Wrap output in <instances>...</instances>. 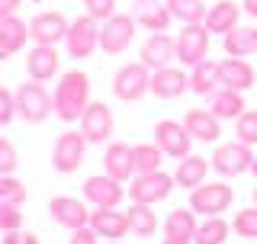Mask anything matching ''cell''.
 I'll list each match as a JSON object with an SVG mask.
<instances>
[{"label": "cell", "mask_w": 257, "mask_h": 244, "mask_svg": "<svg viewBox=\"0 0 257 244\" xmlns=\"http://www.w3.org/2000/svg\"><path fill=\"white\" fill-rule=\"evenodd\" d=\"M52 103H55V116L61 122H77L84 116V109L90 106V77H87L84 71H68V74H61Z\"/></svg>", "instance_id": "6da1fadb"}, {"label": "cell", "mask_w": 257, "mask_h": 244, "mask_svg": "<svg viewBox=\"0 0 257 244\" xmlns=\"http://www.w3.org/2000/svg\"><path fill=\"white\" fill-rule=\"evenodd\" d=\"M235 202V190L228 183L215 180V183H199L196 190H190V209L196 215H222L228 212V206Z\"/></svg>", "instance_id": "7a4b0ae2"}, {"label": "cell", "mask_w": 257, "mask_h": 244, "mask_svg": "<svg viewBox=\"0 0 257 244\" xmlns=\"http://www.w3.org/2000/svg\"><path fill=\"white\" fill-rule=\"evenodd\" d=\"M148 90H151V68H145L142 61L122 64L112 77V93L122 103H139Z\"/></svg>", "instance_id": "3957f363"}, {"label": "cell", "mask_w": 257, "mask_h": 244, "mask_svg": "<svg viewBox=\"0 0 257 244\" xmlns=\"http://www.w3.org/2000/svg\"><path fill=\"white\" fill-rule=\"evenodd\" d=\"M52 109L55 103L42 87V80H29V84L16 87V116H23L26 122H42Z\"/></svg>", "instance_id": "277c9868"}, {"label": "cell", "mask_w": 257, "mask_h": 244, "mask_svg": "<svg viewBox=\"0 0 257 244\" xmlns=\"http://www.w3.org/2000/svg\"><path fill=\"white\" fill-rule=\"evenodd\" d=\"M174 177L164 174V170H155V174H135V180L128 183V199L132 202H145V206H155V202H164L174 190Z\"/></svg>", "instance_id": "5b68a950"}, {"label": "cell", "mask_w": 257, "mask_h": 244, "mask_svg": "<svg viewBox=\"0 0 257 244\" xmlns=\"http://www.w3.org/2000/svg\"><path fill=\"white\" fill-rule=\"evenodd\" d=\"M212 170L215 174H222V177H238V174H244V170H251L254 164V151H251V145H244V142H225L219 145V148L212 151Z\"/></svg>", "instance_id": "8992f818"}, {"label": "cell", "mask_w": 257, "mask_h": 244, "mask_svg": "<svg viewBox=\"0 0 257 244\" xmlns=\"http://www.w3.org/2000/svg\"><path fill=\"white\" fill-rule=\"evenodd\" d=\"M209 32L203 23H190V26L180 29L177 36V61L187 64V68H196L199 61L209 58Z\"/></svg>", "instance_id": "52a82bcc"}, {"label": "cell", "mask_w": 257, "mask_h": 244, "mask_svg": "<svg viewBox=\"0 0 257 244\" xmlns=\"http://www.w3.org/2000/svg\"><path fill=\"white\" fill-rule=\"evenodd\" d=\"M135 39V16L128 13H112L100 26V48L106 55H122Z\"/></svg>", "instance_id": "ba28073f"}, {"label": "cell", "mask_w": 257, "mask_h": 244, "mask_svg": "<svg viewBox=\"0 0 257 244\" xmlns=\"http://www.w3.org/2000/svg\"><path fill=\"white\" fill-rule=\"evenodd\" d=\"M64 45L71 58H90L93 48H100V26L93 16H77L64 36Z\"/></svg>", "instance_id": "9c48e42d"}, {"label": "cell", "mask_w": 257, "mask_h": 244, "mask_svg": "<svg viewBox=\"0 0 257 244\" xmlns=\"http://www.w3.org/2000/svg\"><path fill=\"white\" fill-rule=\"evenodd\" d=\"M155 145L164 154H171V158H187L190 148H193V135L187 132V126L183 122H174V119H161L155 126Z\"/></svg>", "instance_id": "30bf717a"}, {"label": "cell", "mask_w": 257, "mask_h": 244, "mask_svg": "<svg viewBox=\"0 0 257 244\" xmlns=\"http://www.w3.org/2000/svg\"><path fill=\"white\" fill-rule=\"evenodd\" d=\"M84 199L93 202V209H116L125 199V190L109 174H100V177H87L84 180Z\"/></svg>", "instance_id": "8fae6325"}, {"label": "cell", "mask_w": 257, "mask_h": 244, "mask_svg": "<svg viewBox=\"0 0 257 244\" xmlns=\"http://www.w3.org/2000/svg\"><path fill=\"white\" fill-rule=\"evenodd\" d=\"M68 29H71V23L64 20V13L45 10V13L32 16V23H29V39H32L36 45H58V42H64Z\"/></svg>", "instance_id": "7c38bea8"}, {"label": "cell", "mask_w": 257, "mask_h": 244, "mask_svg": "<svg viewBox=\"0 0 257 244\" xmlns=\"http://www.w3.org/2000/svg\"><path fill=\"white\" fill-rule=\"evenodd\" d=\"M84 148H87L84 132L58 135V142H55V158H52L55 170H58V174H74V170L80 167V161H84Z\"/></svg>", "instance_id": "4fadbf2b"}, {"label": "cell", "mask_w": 257, "mask_h": 244, "mask_svg": "<svg viewBox=\"0 0 257 244\" xmlns=\"http://www.w3.org/2000/svg\"><path fill=\"white\" fill-rule=\"evenodd\" d=\"M139 58H142L145 68H151V71L167 68V64L177 58V39H171L167 32H151V36L142 42Z\"/></svg>", "instance_id": "5bb4252c"}, {"label": "cell", "mask_w": 257, "mask_h": 244, "mask_svg": "<svg viewBox=\"0 0 257 244\" xmlns=\"http://www.w3.org/2000/svg\"><path fill=\"white\" fill-rule=\"evenodd\" d=\"M112 109L106 103H90V106L84 109V116H80V132L90 145H103L106 138L112 135Z\"/></svg>", "instance_id": "9a60e30c"}, {"label": "cell", "mask_w": 257, "mask_h": 244, "mask_svg": "<svg viewBox=\"0 0 257 244\" xmlns=\"http://www.w3.org/2000/svg\"><path fill=\"white\" fill-rule=\"evenodd\" d=\"M48 212H52V218L58 225H64V228H71V231L90 225V209H87L80 199H74V196H55L52 202H48Z\"/></svg>", "instance_id": "2e32d148"}, {"label": "cell", "mask_w": 257, "mask_h": 244, "mask_svg": "<svg viewBox=\"0 0 257 244\" xmlns=\"http://www.w3.org/2000/svg\"><path fill=\"white\" fill-rule=\"evenodd\" d=\"M219 80L222 87H231V90H251L254 80H257V71L251 68L247 58H225L219 61Z\"/></svg>", "instance_id": "e0dca14e"}, {"label": "cell", "mask_w": 257, "mask_h": 244, "mask_svg": "<svg viewBox=\"0 0 257 244\" xmlns=\"http://www.w3.org/2000/svg\"><path fill=\"white\" fill-rule=\"evenodd\" d=\"M187 87H190V77L183 74L180 68H174V64H167V68H161V71H151V93L161 96V100H174V96H180Z\"/></svg>", "instance_id": "ac0fdd59"}, {"label": "cell", "mask_w": 257, "mask_h": 244, "mask_svg": "<svg viewBox=\"0 0 257 244\" xmlns=\"http://www.w3.org/2000/svg\"><path fill=\"white\" fill-rule=\"evenodd\" d=\"M90 228L100 238H125L128 234V215L119 209H93L90 212Z\"/></svg>", "instance_id": "d6986e66"}, {"label": "cell", "mask_w": 257, "mask_h": 244, "mask_svg": "<svg viewBox=\"0 0 257 244\" xmlns=\"http://www.w3.org/2000/svg\"><path fill=\"white\" fill-rule=\"evenodd\" d=\"M171 10L161 0H135V23L145 26L148 32H167L171 26Z\"/></svg>", "instance_id": "ffe728a7"}, {"label": "cell", "mask_w": 257, "mask_h": 244, "mask_svg": "<svg viewBox=\"0 0 257 244\" xmlns=\"http://www.w3.org/2000/svg\"><path fill=\"white\" fill-rule=\"evenodd\" d=\"M183 126H187V132L193 135V142H219L222 129H219V116H212V109H190L187 119H183Z\"/></svg>", "instance_id": "44dd1931"}, {"label": "cell", "mask_w": 257, "mask_h": 244, "mask_svg": "<svg viewBox=\"0 0 257 244\" xmlns=\"http://www.w3.org/2000/svg\"><path fill=\"white\" fill-rule=\"evenodd\" d=\"M103 164H106V174L112 180L125 183L135 177V161H132V148H128L125 142H112L106 148V158H103Z\"/></svg>", "instance_id": "7402d4cb"}, {"label": "cell", "mask_w": 257, "mask_h": 244, "mask_svg": "<svg viewBox=\"0 0 257 244\" xmlns=\"http://www.w3.org/2000/svg\"><path fill=\"white\" fill-rule=\"evenodd\" d=\"M58 52H55V45H36L32 52L26 55V71L32 80H52L58 74Z\"/></svg>", "instance_id": "603a6c76"}, {"label": "cell", "mask_w": 257, "mask_h": 244, "mask_svg": "<svg viewBox=\"0 0 257 244\" xmlns=\"http://www.w3.org/2000/svg\"><path fill=\"white\" fill-rule=\"evenodd\" d=\"M222 45H225L228 58H251V55H257V29L254 26H235L231 32H225Z\"/></svg>", "instance_id": "cb8c5ba5"}, {"label": "cell", "mask_w": 257, "mask_h": 244, "mask_svg": "<svg viewBox=\"0 0 257 244\" xmlns=\"http://www.w3.org/2000/svg\"><path fill=\"white\" fill-rule=\"evenodd\" d=\"M238 16H241V7L231 4V0H219L215 7H209L206 10V20L203 26L209 32H219V36H225V32H231L238 26Z\"/></svg>", "instance_id": "d4e9b609"}, {"label": "cell", "mask_w": 257, "mask_h": 244, "mask_svg": "<svg viewBox=\"0 0 257 244\" xmlns=\"http://www.w3.org/2000/svg\"><path fill=\"white\" fill-rule=\"evenodd\" d=\"M206 174H209V161L199 158V154H187V158H180V164H177L174 180H177V186H183V190H196L199 183H206Z\"/></svg>", "instance_id": "484cf974"}, {"label": "cell", "mask_w": 257, "mask_h": 244, "mask_svg": "<svg viewBox=\"0 0 257 244\" xmlns=\"http://www.w3.org/2000/svg\"><path fill=\"white\" fill-rule=\"evenodd\" d=\"M209 109H212V116H219V119H238L247 106H244V96H241V90L219 87V90L209 96Z\"/></svg>", "instance_id": "4316f807"}, {"label": "cell", "mask_w": 257, "mask_h": 244, "mask_svg": "<svg viewBox=\"0 0 257 244\" xmlns=\"http://www.w3.org/2000/svg\"><path fill=\"white\" fill-rule=\"evenodd\" d=\"M222 87V80H219V64L215 61H199L196 68L190 71V90L193 93H199V96H212L215 90Z\"/></svg>", "instance_id": "83f0119b"}, {"label": "cell", "mask_w": 257, "mask_h": 244, "mask_svg": "<svg viewBox=\"0 0 257 244\" xmlns=\"http://www.w3.org/2000/svg\"><path fill=\"white\" fill-rule=\"evenodd\" d=\"M199 222H196V212L193 209H174L164 222V234L167 238H177V241H193Z\"/></svg>", "instance_id": "f1b7e54d"}, {"label": "cell", "mask_w": 257, "mask_h": 244, "mask_svg": "<svg viewBox=\"0 0 257 244\" xmlns=\"http://www.w3.org/2000/svg\"><path fill=\"white\" fill-rule=\"evenodd\" d=\"M128 231H135L139 238H151V234L158 231V215L151 206H145V202H132L128 206Z\"/></svg>", "instance_id": "f546056e"}, {"label": "cell", "mask_w": 257, "mask_h": 244, "mask_svg": "<svg viewBox=\"0 0 257 244\" xmlns=\"http://www.w3.org/2000/svg\"><path fill=\"white\" fill-rule=\"evenodd\" d=\"M228 231H231V225L222 215H209L206 222H199L196 234H193V244H225Z\"/></svg>", "instance_id": "4dcf8cb0"}, {"label": "cell", "mask_w": 257, "mask_h": 244, "mask_svg": "<svg viewBox=\"0 0 257 244\" xmlns=\"http://www.w3.org/2000/svg\"><path fill=\"white\" fill-rule=\"evenodd\" d=\"M0 39H4V45L13 52H20V48H26V39H29V26L20 20V16H7V20H0Z\"/></svg>", "instance_id": "1f68e13d"}, {"label": "cell", "mask_w": 257, "mask_h": 244, "mask_svg": "<svg viewBox=\"0 0 257 244\" xmlns=\"http://www.w3.org/2000/svg\"><path fill=\"white\" fill-rule=\"evenodd\" d=\"M164 4H167V10H171V16L180 20L183 26L206 20V4L203 0H164Z\"/></svg>", "instance_id": "d6a6232c"}, {"label": "cell", "mask_w": 257, "mask_h": 244, "mask_svg": "<svg viewBox=\"0 0 257 244\" xmlns=\"http://www.w3.org/2000/svg\"><path fill=\"white\" fill-rule=\"evenodd\" d=\"M132 161H135V174H155V170H161L164 151H161L158 145H135Z\"/></svg>", "instance_id": "836d02e7"}, {"label": "cell", "mask_w": 257, "mask_h": 244, "mask_svg": "<svg viewBox=\"0 0 257 244\" xmlns=\"http://www.w3.org/2000/svg\"><path fill=\"white\" fill-rule=\"evenodd\" d=\"M0 202L23 206V202H26V183L16 180L13 174H0Z\"/></svg>", "instance_id": "e575fe53"}, {"label": "cell", "mask_w": 257, "mask_h": 244, "mask_svg": "<svg viewBox=\"0 0 257 244\" xmlns=\"http://www.w3.org/2000/svg\"><path fill=\"white\" fill-rule=\"evenodd\" d=\"M235 135H238V142H244V145H257V109H244L241 116L235 119Z\"/></svg>", "instance_id": "d590c367"}, {"label": "cell", "mask_w": 257, "mask_h": 244, "mask_svg": "<svg viewBox=\"0 0 257 244\" xmlns=\"http://www.w3.org/2000/svg\"><path fill=\"white\" fill-rule=\"evenodd\" d=\"M231 228L238 231V238H257V206L241 209L235 222H231Z\"/></svg>", "instance_id": "8d00e7d4"}, {"label": "cell", "mask_w": 257, "mask_h": 244, "mask_svg": "<svg viewBox=\"0 0 257 244\" xmlns=\"http://www.w3.org/2000/svg\"><path fill=\"white\" fill-rule=\"evenodd\" d=\"M23 225V212L13 202H0V231H16Z\"/></svg>", "instance_id": "74e56055"}, {"label": "cell", "mask_w": 257, "mask_h": 244, "mask_svg": "<svg viewBox=\"0 0 257 244\" xmlns=\"http://www.w3.org/2000/svg\"><path fill=\"white\" fill-rule=\"evenodd\" d=\"M84 7H87V16H93L96 23H106L112 13H116V0H84Z\"/></svg>", "instance_id": "f35d334b"}, {"label": "cell", "mask_w": 257, "mask_h": 244, "mask_svg": "<svg viewBox=\"0 0 257 244\" xmlns=\"http://www.w3.org/2000/svg\"><path fill=\"white\" fill-rule=\"evenodd\" d=\"M16 116V93L0 84V126H10Z\"/></svg>", "instance_id": "ab89813d"}, {"label": "cell", "mask_w": 257, "mask_h": 244, "mask_svg": "<svg viewBox=\"0 0 257 244\" xmlns=\"http://www.w3.org/2000/svg\"><path fill=\"white\" fill-rule=\"evenodd\" d=\"M20 158H16V148L10 138H0V174H13Z\"/></svg>", "instance_id": "60d3db41"}, {"label": "cell", "mask_w": 257, "mask_h": 244, "mask_svg": "<svg viewBox=\"0 0 257 244\" xmlns=\"http://www.w3.org/2000/svg\"><path fill=\"white\" fill-rule=\"evenodd\" d=\"M4 244H39V238L32 231H7V238H4Z\"/></svg>", "instance_id": "b9f144b4"}, {"label": "cell", "mask_w": 257, "mask_h": 244, "mask_svg": "<svg viewBox=\"0 0 257 244\" xmlns=\"http://www.w3.org/2000/svg\"><path fill=\"white\" fill-rule=\"evenodd\" d=\"M96 238H100V234H96L90 225H87V228H77L74 234H71V241H68V244H96Z\"/></svg>", "instance_id": "7bdbcfd3"}, {"label": "cell", "mask_w": 257, "mask_h": 244, "mask_svg": "<svg viewBox=\"0 0 257 244\" xmlns=\"http://www.w3.org/2000/svg\"><path fill=\"white\" fill-rule=\"evenodd\" d=\"M23 0H0V20H7V16H16Z\"/></svg>", "instance_id": "ee69618b"}, {"label": "cell", "mask_w": 257, "mask_h": 244, "mask_svg": "<svg viewBox=\"0 0 257 244\" xmlns=\"http://www.w3.org/2000/svg\"><path fill=\"white\" fill-rule=\"evenodd\" d=\"M241 10L251 16V20H257V0H244V4H241Z\"/></svg>", "instance_id": "f6af8a7d"}, {"label": "cell", "mask_w": 257, "mask_h": 244, "mask_svg": "<svg viewBox=\"0 0 257 244\" xmlns=\"http://www.w3.org/2000/svg\"><path fill=\"white\" fill-rule=\"evenodd\" d=\"M7 55H10V48H7V45H4V39H0V61H4Z\"/></svg>", "instance_id": "bcb514c9"}, {"label": "cell", "mask_w": 257, "mask_h": 244, "mask_svg": "<svg viewBox=\"0 0 257 244\" xmlns=\"http://www.w3.org/2000/svg\"><path fill=\"white\" fill-rule=\"evenodd\" d=\"M161 244H193V241H177V238H164Z\"/></svg>", "instance_id": "7dc6e473"}, {"label": "cell", "mask_w": 257, "mask_h": 244, "mask_svg": "<svg viewBox=\"0 0 257 244\" xmlns=\"http://www.w3.org/2000/svg\"><path fill=\"white\" fill-rule=\"evenodd\" d=\"M251 174L257 177V154H254V164H251Z\"/></svg>", "instance_id": "c3c4849f"}, {"label": "cell", "mask_w": 257, "mask_h": 244, "mask_svg": "<svg viewBox=\"0 0 257 244\" xmlns=\"http://www.w3.org/2000/svg\"><path fill=\"white\" fill-rule=\"evenodd\" d=\"M254 206H257V186H254Z\"/></svg>", "instance_id": "681fc988"}, {"label": "cell", "mask_w": 257, "mask_h": 244, "mask_svg": "<svg viewBox=\"0 0 257 244\" xmlns=\"http://www.w3.org/2000/svg\"><path fill=\"white\" fill-rule=\"evenodd\" d=\"M106 244H119V241H106Z\"/></svg>", "instance_id": "f907efd6"}]
</instances>
